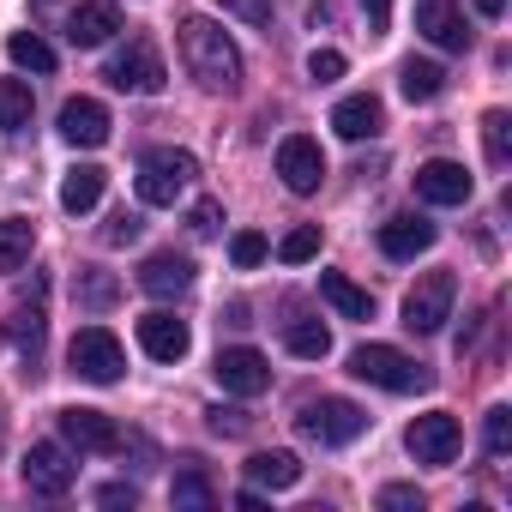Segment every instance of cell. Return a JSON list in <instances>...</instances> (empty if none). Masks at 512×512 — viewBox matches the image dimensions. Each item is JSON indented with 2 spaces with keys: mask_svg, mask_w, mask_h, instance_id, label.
Instances as JSON below:
<instances>
[{
  "mask_svg": "<svg viewBox=\"0 0 512 512\" xmlns=\"http://www.w3.org/2000/svg\"><path fill=\"white\" fill-rule=\"evenodd\" d=\"M181 61L205 91H217V97L241 91V49L229 43V31L217 19H181Z\"/></svg>",
  "mask_w": 512,
  "mask_h": 512,
  "instance_id": "6da1fadb",
  "label": "cell"
},
{
  "mask_svg": "<svg viewBox=\"0 0 512 512\" xmlns=\"http://www.w3.org/2000/svg\"><path fill=\"white\" fill-rule=\"evenodd\" d=\"M350 374L368 380V386H380V392H422V386L434 380L422 362H410V356L392 350V344H362V350H350Z\"/></svg>",
  "mask_w": 512,
  "mask_h": 512,
  "instance_id": "7a4b0ae2",
  "label": "cell"
},
{
  "mask_svg": "<svg viewBox=\"0 0 512 512\" xmlns=\"http://www.w3.org/2000/svg\"><path fill=\"white\" fill-rule=\"evenodd\" d=\"M193 175H199L193 151L157 145V151H145V163H139V199H145V205H175V199L193 187Z\"/></svg>",
  "mask_w": 512,
  "mask_h": 512,
  "instance_id": "3957f363",
  "label": "cell"
},
{
  "mask_svg": "<svg viewBox=\"0 0 512 512\" xmlns=\"http://www.w3.org/2000/svg\"><path fill=\"white\" fill-rule=\"evenodd\" d=\"M67 362H73L79 380H91V386H115L121 368H127V350H121V338H115L109 326H79L73 344H67Z\"/></svg>",
  "mask_w": 512,
  "mask_h": 512,
  "instance_id": "277c9868",
  "label": "cell"
},
{
  "mask_svg": "<svg viewBox=\"0 0 512 512\" xmlns=\"http://www.w3.org/2000/svg\"><path fill=\"white\" fill-rule=\"evenodd\" d=\"M296 428H302L314 446H350V440H362L368 410L350 404V398H320V404H308V410L296 416Z\"/></svg>",
  "mask_w": 512,
  "mask_h": 512,
  "instance_id": "5b68a950",
  "label": "cell"
},
{
  "mask_svg": "<svg viewBox=\"0 0 512 512\" xmlns=\"http://www.w3.org/2000/svg\"><path fill=\"white\" fill-rule=\"evenodd\" d=\"M452 302H458V278H452V272H428V278H416V290L404 296V326H410L416 338H428V332H440V326L452 320Z\"/></svg>",
  "mask_w": 512,
  "mask_h": 512,
  "instance_id": "8992f818",
  "label": "cell"
},
{
  "mask_svg": "<svg viewBox=\"0 0 512 512\" xmlns=\"http://www.w3.org/2000/svg\"><path fill=\"white\" fill-rule=\"evenodd\" d=\"M103 79H109L115 91H133V97H157V91H163V55H157L145 37H133L127 49H115V55H109Z\"/></svg>",
  "mask_w": 512,
  "mask_h": 512,
  "instance_id": "52a82bcc",
  "label": "cell"
},
{
  "mask_svg": "<svg viewBox=\"0 0 512 512\" xmlns=\"http://www.w3.org/2000/svg\"><path fill=\"white\" fill-rule=\"evenodd\" d=\"M25 488L31 494H43V500H61L73 482H79V464H73V452L67 446H55V440H37L31 452H25Z\"/></svg>",
  "mask_w": 512,
  "mask_h": 512,
  "instance_id": "ba28073f",
  "label": "cell"
},
{
  "mask_svg": "<svg viewBox=\"0 0 512 512\" xmlns=\"http://www.w3.org/2000/svg\"><path fill=\"white\" fill-rule=\"evenodd\" d=\"M404 446H410V458H416V464H452V458H458V446H464V428H458V416L428 410V416H416V422H410Z\"/></svg>",
  "mask_w": 512,
  "mask_h": 512,
  "instance_id": "9c48e42d",
  "label": "cell"
},
{
  "mask_svg": "<svg viewBox=\"0 0 512 512\" xmlns=\"http://www.w3.org/2000/svg\"><path fill=\"white\" fill-rule=\"evenodd\" d=\"M211 374H217V386H223V392H235V398H260V392L272 386V362H266L260 350H247V344L217 350Z\"/></svg>",
  "mask_w": 512,
  "mask_h": 512,
  "instance_id": "30bf717a",
  "label": "cell"
},
{
  "mask_svg": "<svg viewBox=\"0 0 512 512\" xmlns=\"http://www.w3.org/2000/svg\"><path fill=\"white\" fill-rule=\"evenodd\" d=\"M278 175H284L290 193H320V181H326V151H320V139L290 133V139L278 145Z\"/></svg>",
  "mask_w": 512,
  "mask_h": 512,
  "instance_id": "8fae6325",
  "label": "cell"
},
{
  "mask_svg": "<svg viewBox=\"0 0 512 512\" xmlns=\"http://www.w3.org/2000/svg\"><path fill=\"white\" fill-rule=\"evenodd\" d=\"M61 440L79 446V452H121V428H115V416L85 410V404L61 410Z\"/></svg>",
  "mask_w": 512,
  "mask_h": 512,
  "instance_id": "7c38bea8",
  "label": "cell"
},
{
  "mask_svg": "<svg viewBox=\"0 0 512 512\" xmlns=\"http://www.w3.org/2000/svg\"><path fill=\"white\" fill-rule=\"evenodd\" d=\"M109 109L97 103V97H73V103H61V139L67 145H79V151H97V145H109Z\"/></svg>",
  "mask_w": 512,
  "mask_h": 512,
  "instance_id": "4fadbf2b",
  "label": "cell"
},
{
  "mask_svg": "<svg viewBox=\"0 0 512 512\" xmlns=\"http://www.w3.org/2000/svg\"><path fill=\"white\" fill-rule=\"evenodd\" d=\"M416 199L422 205H464L470 199V169L452 163V157H434L416 169Z\"/></svg>",
  "mask_w": 512,
  "mask_h": 512,
  "instance_id": "5bb4252c",
  "label": "cell"
},
{
  "mask_svg": "<svg viewBox=\"0 0 512 512\" xmlns=\"http://www.w3.org/2000/svg\"><path fill=\"white\" fill-rule=\"evenodd\" d=\"M416 31H422L434 49H446V55H464V49H470L464 13L452 7V0H422V7H416Z\"/></svg>",
  "mask_w": 512,
  "mask_h": 512,
  "instance_id": "9a60e30c",
  "label": "cell"
},
{
  "mask_svg": "<svg viewBox=\"0 0 512 512\" xmlns=\"http://www.w3.org/2000/svg\"><path fill=\"white\" fill-rule=\"evenodd\" d=\"M139 290L169 302V296H187L193 290V260L187 253H151V260L139 266Z\"/></svg>",
  "mask_w": 512,
  "mask_h": 512,
  "instance_id": "2e32d148",
  "label": "cell"
},
{
  "mask_svg": "<svg viewBox=\"0 0 512 512\" xmlns=\"http://www.w3.org/2000/svg\"><path fill=\"white\" fill-rule=\"evenodd\" d=\"M187 344H193L187 320H175V314H163V308L139 320V350H145L151 362H181V356H187Z\"/></svg>",
  "mask_w": 512,
  "mask_h": 512,
  "instance_id": "e0dca14e",
  "label": "cell"
},
{
  "mask_svg": "<svg viewBox=\"0 0 512 512\" xmlns=\"http://www.w3.org/2000/svg\"><path fill=\"white\" fill-rule=\"evenodd\" d=\"M434 247V223L428 217H386L380 223V253H386V260H416V253H428Z\"/></svg>",
  "mask_w": 512,
  "mask_h": 512,
  "instance_id": "ac0fdd59",
  "label": "cell"
},
{
  "mask_svg": "<svg viewBox=\"0 0 512 512\" xmlns=\"http://www.w3.org/2000/svg\"><path fill=\"white\" fill-rule=\"evenodd\" d=\"M115 31H121V13L109 7V0H85V7H73V19H67V43L73 49H103Z\"/></svg>",
  "mask_w": 512,
  "mask_h": 512,
  "instance_id": "d6986e66",
  "label": "cell"
},
{
  "mask_svg": "<svg viewBox=\"0 0 512 512\" xmlns=\"http://www.w3.org/2000/svg\"><path fill=\"white\" fill-rule=\"evenodd\" d=\"M332 127H338V139H374L380 133V97H368V91H356V97H344L338 109H332Z\"/></svg>",
  "mask_w": 512,
  "mask_h": 512,
  "instance_id": "ffe728a7",
  "label": "cell"
},
{
  "mask_svg": "<svg viewBox=\"0 0 512 512\" xmlns=\"http://www.w3.org/2000/svg\"><path fill=\"white\" fill-rule=\"evenodd\" d=\"M103 187H109V175H103L97 163H79V169H67V175H61V211L85 217V211L103 199Z\"/></svg>",
  "mask_w": 512,
  "mask_h": 512,
  "instance_id": "44dd1931",
  "label": "cell"
},
{
  "mask_svg": "<svg viewBox=\"0 0 512 512\" xmlns=\"http://www.w3.org/2000/svg\"><path fill=\"white\" fill-rule=\"evenodd\" d=\"M247 482L253 488H296L302 482V464H296V452H253L247 458Z\"/></svg>",
  "mask_w": 512,
  "mask_h": 512,
  "instance_id": "7402d4cb",
  "label": "cell"
},
{
  "mask_svg": "<svg viewBox=\"0 0 512 512\" xmlns=\"http://www.w3.org/2000/svg\"><path fill=\"white\" fill-rule=\"evenodd\" d=\"M320 296L344 314V320H374V296L362 284H350L344 272H320Z\"/></svg>",
  "mask_w": 512,
  "mask_h": 512,
  "instance_id": "603a6c76",
  "label": "cell"
},
{
  "mask_svg": "<svg viewBox=\"0 0 512 512\" xmlns=\"http://www.w3.org/2000/svg\"><path fill=\"white\" fill-rule=\"evenodd\" d=\"M37 247V223L31 217H0V272H19Z\"/></svg>",
  "mask_w": 512,
  "mask_h": 512,
  "instance_id": "cb8c5ba5",
  "label": "cell"
},
{
  "mask_svg": "<svg viewBox=\"0 0 512 512\" xmlns=\"http://www.w3.org/2000/svg\"><path fill=\"white\" fill-rule=\"evenodd\" d=\"M169 500H175L181 512H211V506H217V488H211V476H205L199 464H187V470H175Z\"/></svg>",
  "mask_w": 512,
  "mask_h": 512,
  "instance_id": "d4e9b609",
  "label": "cell"
},
{
  "mask_svg": "<svg viewBox=\"0 0 512 512\" xmlns=\"http://www.w3.org/2000/svg\"><path fill=\"white\" fill-rule=\"evenodd\" d=\"M31 109H37V97H31L25 79H0V133L31 127Z\"/></svg>",
  "mask_w": 512,
  "mask_h": 512,
  "instance_id": "484cf974",
  "label": "cell"
},
{
  "mask_svg": "<svg viewBox=\"0 0 512 512\" xmlns=\"http://www.w3.org/2000/svg\"><path fill=\"white\" fill-rule=\"evenodd\" d=\"M398 91H404L410 103H434V97L446 91V73H440L434 61H404V73H398Z\"/></svg>",
  "mask_w": 512,
  "mask_h": 512,
  "instance_id": "4316f807",
  "label": "cell"
},
{
  "mask_svg": "<svg viewBox=\"0 0 512 512\" xmlns=\"http://www.w3.org/2000/svg\"><path fill=\"white\" fill-rule=\"evenodd\" d=\"M7 55H13V67H25V73H55V49H49L37 31H13V37H7Z\"/></svg>",
  "mask_w": 512,
  "mask_h": 512,
  "instance_id": "83f0119b",
  "label": "cell"
},
{
  "mask_svg": "<svg viewBox=\"0 0 512 512\" xmlns=\"http://www.w3.org/2000/svg\"><path fill=\"white\" fill-rule=\"evenodd\" d=\"M482 151H488L494 169L512 163V115H506V109H488V115H482Z\"/></svg>",
  "mask_w": 512,
  "mask_h": 512,
  "instance_id": "f1b7e54d",
  "label": "cell"
},
{
  "mask_svg": "<svg viewBox=\"0 0 512 512\" xmlns=\"http://www.w3.org/2000/svg\"><path fill=\"white\" fill-rule=\"evenodd\" d=\"M284 344H290V356H302V362H320V356H332V332H326L320 320H296V326L284 332Z\"/></svg>",
  "mask_w": 512,
  "mask_h": 512,
  "instance_id": "f546056e",
  "label": "cell"
},
{
  "mask_svg": "<svg viewBox=\"0 0 512 512\" xmlns=\"http://www.w3.org/2000/svg\"><path fill=\"white\" fill-rule=\"evenodd\" d=\"M314 253H320V229H314V223H302V229H290V235L278 241V260H284V266H308Z\"/></svg>",
  "mask_w": 512,
  "mask_h": 512,
  "instance_id": "4dcf8cb0",
  "label": "cell"
},
{
  "mask_svg": "<svg viewBox=\"0 0 512 512\" xmlns=\"http://www.w3.org/2000/svg\"><path fill=\"white\" fill-rule=\"evenodd\" d=\"M266 253H272V247H266V235H260V229H241V235H229V260H235L241 272H253V266L266 260Z\"/></svg>",
  "mask_w": 512,
  "mask_h": 512,
  "instance_id": "1f68e13d",
  "label": "cell"
},
{
  "mask_svg": "<svg viewBox=\"0 0 512 512\" xmlns=\"http://www.w3.org/2000/svg\"><path fill=\"white\" fill-rule=\"evenodd\" d=\"M482 446H488V458H506V446H512V410H506V404L488 410V422H482Z\"/></svg>",
  "mask_w": 512,
  "mask_h": 512,
  "instance_id": "d6a6232c",
  "label": "cell"
},
{
  "mask_svg": "<svg viewBox=\"0 0 512 512\" xmlns=\"http://www.w3.org/2000/svg\"><path fill=\"white\" fill-rule=\"evenodd\" d=\"M7 332H13V344H19V350H37V344H43V308H31V302H25V308L13 314V326H7Z\"/></svg>",
  "mask_w": 512,
  "mask_h": 512,
  "instance_id": "836d02e7",
  "label": "cell"
},
{
  "mask_svg": "<svg viewBox=\"0 0 512 512\" xmlns=\"http://www.w3.org/2000/svg\"><path fill=\"white\" fill-rule=\"evenodd\" d=\"M308 79H314V85L344 79V55H338V49H314V55H308Z\"/></svg>",
  "mask_w": 512,
  "mask_h": 512,
  "instance_id": "e575fe53",
  "label": "cell"
},
{
  "mask_svg": "<svg viewBox=\"0 0 512 512\" xmlns=\"http://www.w3.org/2000/svg\"><path fill=\"white\" fill-rule=\"evenodd\" d=\"M139 229H145V223H139V211H115V217L103 223V241H109V247H121V241H139Z\"/></svg>",
  "mask_w": 512,
  "mask_h": 512,
  "instance_id": "d590c367",
  "label": "cell"
},
{
  "mask_svg": "<svg viewBox=\"0 0 512 512\" xmlns=\"http://www.w3.org/2000/svg\"><path fill=\"white\" fill-rule=\"evenodd\" d=\"M380 506L386 512H422V494L410 482H392V488H380Z\"/></svg>",
  "mask_w": 512,
  "mask_h": 512,
  "instance_id": "8d00e7d4",
  "label": "cell"
},
{
  "mask_svg": "<svg viewBox=\"0 0 512 512\" xmlns=\"http://www.w3.org/2000/svg\"><path fill=\"white\" fill-rule=\"evenodd\" d=\"M187 223H193V235H217V223H223V205H217V199H199Z\"/></svg>",
  "mask_w": 512,
  "mask_h": 512,
  "instance_id": "74e56055",
  "label": "cell"
},
{
  "mask_svg": "<svg viewBox=\"0 0 512 512\" xmlns=\"http://www.w3.org/2000/svg\"><path fill=\"white\" fill-rule=\"evenodd\" d=\"M229 13L247 25H272V0H229Z\"/></svg>",
  "mask_w": 512,
  "mask_h": 512,
  "instance_id": "f35d334b",
  "label": "cell"
},
{
  "mask_svg": "<svg viewBox=\"0 0 512 512\" xmlns=\"http://www.w3.org/2000/svg\"><path fill=\"white\" fill-rule=\"evenodd\" d=\"M211 434H247V410H211Z\"/></svg>",
  "mask_w": 512,
  "mask_h": 512,
  "instance_id": "ab89813d",
  "label": "cell"
},
{
  "mask_svg": "<svg viewBox=\"0 0 512 512\" xmlns=\"http://www.w3.org/2000/svg\"><path fill=\"white\" fill-rule=\"evenodd\" d=\"M356 7L368 13V31H386L392 25V0H356Z\"/></svg>",
  "mask_w": 512,
  "mask_h": 512,
  "instance_id": "60d3db41",
  "label": "cell"
},
{
  "mask_svg": "<svg viewBox=\"0 0 512 512\" xmlns=\"http://www.w3.org/2000/svg\"><path fill=\"white\" fill-rule=\"evenodd\" d=\"M97 500H103V506H133V500H139V488H133V482H109Z\"/></svg>",
  "mask_w": 512,
  "mask_h": 512,
  "instance_id": "b9f144b4",
  "label": "cell"
},
{
  "mask_svg": "<svg viewBox=\"0 0 512 512\" xmlns=\"http://www.w3.org/2000/svg\"><path fill=\"white\" fill-rule=\"evenodd\" d=\"M85 302H91V308H109V302H115V284H109V278H91V284H85Z\"/></svg>",
  "mask_w": 512,
  "mask_h": 512,
  "instance_id": "7bdbcfd3",
  "label": "cell"
},
{
  "mask_svg": "<svg viewBox=\"0 0 512 512\" xmlns=\"http://www.w3.org/2000/svg\"><path fill=\"white\" fill-rule=\"evenodd\" d=\"M235 506H241V512H260V506H266V494H260V488H241V494H235Z\"/></svg>",
  "mask_w": 512,
  "mask_h": 512,
  "instance_id": "ee69618b",
  "label": "cell"
},
{
  "mask_svg": "<svg viewBox=\"0 0 512 512\" xmlns=\"http://www.w3.org/2000/svg\"><path fill=\"white\" fill-rule=\"evenodd\" d=\"M476 13H482V19H500V13H506V0H476Z\"/></svg>",
  "mask_w": 512,
  "mask_h": 512,
  "instance_id": "f6af8a7d",
  "label": "cell"
}]
</instances>
